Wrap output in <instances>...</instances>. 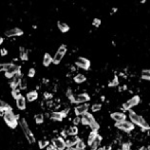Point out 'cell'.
Returning a JSON list of instances; mask_svg holds the SVG:
<instances>
[{
  "instance_id": "obj_1",
  "label": "cell",
  "mask_w": 150,
  "mask_h": 150,
  "mask_svg": "<svg viewBox=\"0 0 150 150\" xmlns=\"http://www.w3.org/2000/svg\"><path fill=\"white\" fill-rule=\"evenodd\" d=\"M129 119H131V123H132L134 125H138V127H141L143 131H149L150 129V125L147 123V121H146L142 116L135 113L133 110L129 111Z\"/></svg>"
},
{
  "instance_id": "obj_2",
  "label": "cell",
  "mask_w": 150,
  "mask_h": 150,
  "mask_svg": "<svg viewBox=\"0 0 150 150\" xmlns=\"http://www.w3.org/2000/svg\"><path fill=\"white\" fill-rule=\"evenodd\" d=\"M4 121L6 123V125H8L10 129H16L18 125V115L14 113V111H8V112H5L4 115Z\"/></svg>"
},
{
  "instance_id": "obj_3",
  "label": "cell",
  "mask_w": 150,
  "mask_h": 150,
  "mask_svg": "<svg viewBox=\"0 0 150 150\" xmlns=\"http://www.w3.org/2000/svg\"><path fill=\"white\" fill-rule=\"evenodd\" d=\"M18 123H20V125H21L22 131H23L24 134H25V136H26V138H27L28 142H29L30 144L35 143V141H36V140H35L34 135H33V133L31 132L30 127H29V125H28L27 120H26L25 118H21V119H20V121H18Z\"/></svg>"
},
{
  "instance_id": "obj_4",
  "label": "cell",
  "mask_w": 150,
  "mask_h": 150,
  "mask_svg": "<svg viewBox=\"0 0 150 150\" xmlns=\"http://www.w3.org/2000/svg\"><path fill=\"white\" fill-rule=\"evenodd\" d=\"M66 53H67V45H66V44H62V45L58 49V51H57V53H55V57L53 58V64L55 65L60 64L61 61L63 60V58H64L65 55H66Z\"/></svg>"
},
{
  "instance_id": "obj_5",
  "label": "cell",
  "mask_w": 150,
  "mask_h": 150,
  "mask_svg": "<svg viewBox=\"0 0 150 150\" xmlns=\"http://www.w3.org/2000/svg\"><path fill=\"white\" fill-rule=\"evenodd\" d=\"M115 127H117L118 129L125 133H129L135 129V125L129 120H125V121H121V123H116Z\"/></svg>"
},
{
  "instance_id": "obj_6",
  "label": "cell",
  "mask_w": 150,
  "mask_h": 150,
  "mask_svg": "<svg viewBox=\"0 0 150 150\" xmlns=\"http://www.w3.org/2000/svg\"><path fill=\"white\" fill-rule=\"evenodd\" d=\"M139 103H140V97L139 96H134V97H132L129 100H127L125 104L123 105V107L125 110L129 111L132 110V108H134L135 106H137Z\"/></svg>"
},
{
  "instance_id": "obj_7",
  "label": "cell",
  "mask_w": 150,
  "mask_h": 150,
  "mask_svg": "<svg viewBox=\"0 0 150 150\" xmlns=\"http://www.w3.org/2000/svg\"><path fill=\"white\" fill-rule=\"evenodd\" d=\"M75 65H76V67L80 68V69H82V70H90V61L86 58L80 57V58H78L76 61H75Z\"/></svg>"
},
{
  "instance_id": "obj_8",
  "label": "cell",
  "mask_w": 150,
  "mask_h": 150,
  "mask_svg": "<svg viewBox=\"0 0 150 150\" xmlns=\"http://www.w3.org/2000/svg\"><path fill=\"white\" fill-rule=\"evenodd\" d=\"M88 109H90V105H88V103H84V104L77 105V106L74 108V112H75V115L80 117V115H83L84 113L88 112Z\"/></svg>"
},
{
  "instance_id": "obj_9",
  "label": "cell",
  "mask_w": 150,
  "mask_h": 150,
  "mask_svg": "<svg viewBox=\"0 0 150 150\" xmlns=\"http://www.w3.org/2000/svg\"><path fill=\"white\" fill-rule=\"evenodd\" d=\"M18 73H21V66L14 64L12 67L5 72V77H6V78H12V77Z\"/></svg>"
},
{
  "instance_id": "obj_10",
  "label": "cell",
  "mask_w": 150,
  "mask_h": 150,
  "mask_svg": "<svg viewBox=\"0 0 150 150\" xmlns=\"http://www.w3.org/2000/svg\"><path fill=\"white\" fill-rule=\"evenodd\" d=\"M53 145L55 147L57 150H65L66 149V142L62 137H58L53 140Z\"/></svg>"
},
{
  "instance_id": "obj_11",
  "label": "cell",
  "mask_w": 150,
  "mask_h": 150,
  "mask_svg": "<svg viewBox=\"0 0 150 150\" xmlns=\"http://www.w3.org/2000/svg\"><path fill=\"white\" fill-rule=\"evenodd\" d=\"M90 101V97L88 94L86 92H82V94H79L75 97V104H84V103H88Z\"/></svg>"
},
{
  "instance_id": "obj_12",
  "label": "cell",
  "mask_w": 150,
  "mask_h": 150,
  "mask_svg": "<svg viewBox=\"0 0 150 150\" xmlns=\"http://www.w3.org/2000/svg\"><path fill=\"white\" fill-rule=\"evenodd\" d=\"M22 74L21 73H18L16 74L14 77L12 78V81L9 82V86H10V88H12V90H16V88H18V86H20V82H21L22 80Z\"/></svg>"
},
{
  "instance_id": "obj_13",
  "label": "cell",
  "mask_w": 150,
  "mask_h": 150,
  "mask_svg": "<svg viewBox=\"0 0 150 150\" xmlns=\"http://www.w3.org/2000/svg\"><path fill=\"white\" fill-rule=\"evenodd\" d=\"M110 117L116 123H121V121L127 120V115L123 112H113L110 114Z\"/></svg>"
},
{
  "instance_id": "obj_14",
  "label": "cell",
  "mask_w": 150,
  "mask_h": 150,
  "mask_svg": "<svg viewBox=\"0 0 150 150\" xmlns=\"http://www.w3.org/2000/svg\"><path fill=\"white\" fill-rule=\"evenodd\" d=\"M24 34L23 30L20 29V28H12V29H9L5 32V35L7 37H14V36H22Z\"/></svg>"
},
{
  "instance_id": "obj_15",
  "label": "cell",
  "mask_w": 150,
  "mask_h": 150,
  "mask_svg": "<svg viewBox=\"0 0 150 150\" xmlns=\"http://www.w3.org/2000/svg\"><path fill=\"white\" fill-rule=\"evenodd\" d=\"M94 119H95L94 115H92V113H90V112H86V113H84L81 116V123H82L83 125H90V123H92Z\"/></svg>"
},
{
  "instance_id": "obj_16",
  "label": "cell",
  "mask_w": 150,
  "mask_h": 150,
  "mask_svg": "<svg viewBox=\"0 0 150 150\" xmlns=\"http://www.w3.org/2000/svg\"><path fill=\"white\" fill-rule=\"evenodd\" d=\"M79 141V138L77 136H74V137H70L66 140V147L70 148V147H74V146L76 145L77 142Z\"/></svg>"
},
{
  "instance_id": "obj_17",
  "label": "cell",
  "mask_w": 150,
  "mask_h": 150,
  "mask_svg": "<svg viewBox=\"0 0 150 150\" xmlns=\"http://www.w3.org/2000/svg\"><path fill=\"white\" fill-rule=\"evenodd\" d=\"M51 118L53 120H55V121H62L65 117L61 111H55V112L51 113Z\"/></svg>"
},
{
  "instance_id": "obj_18",
  "label": "cell",
  "mask_w": 150,
  "mask_h": 150,
  "mask_svg": "<svg viewBox=\"0 0 150 150\" xmlns=\"http://www.w3.org/2000/svg\"><path fill=\"white\" fill-rule=\"evenodd\" d=\"M101 142H102V136H101V135L98 134L97 137H96V139L94 140V142L92 143V145L90 146V150H98V148H99L100 144H101Z\"/></svg>"
},
{
  "instance_id": "obj_19",
  "label": "cell",
  "mask_w": 150,
  "mask_h": 150,
  "mask_svg": "<svg viewBox=\"0 0 150 150\" xmlns=\"http://www.w3.org/2000/svg\"><path fill=\"white\" fill-rule=\"evenodd\" d=\"M38 98V92L36 90H31V92H27V95H26V101H29V102H33L35 100H37Z\"/></svg>"
},
{
  "instance_id": "obj_20",
  "label": "cell",
  "mask_w": 150,
  "mask_h": 150,
  "mask_svg": "<svg viewBox=\"0 0 150 150\" xmlns=\"http://www.w3.org/2000/svg\"><path fill=\"white\" fill-rule=\"evenodd\" d=\"M51 63H53V57L47 53H44L43 61H42V64H43L44 67H49V66H51Z\"/></svg>"
},
{
  "instance_id": "obj_21",
  "label": "cell",
  "mask_w": 150,
  "mask_h": 150,
  "mask_svg": "<svg viewBox=\"0 0 150 150\" xmlns=\"http://www.w3.org/2000/svg\"><path fill=\"white\" fill-rule=\"evenodd\" d=\"M16 106L20 110H25L26 109V98L21 96V97L16 99Z\"/></svg>"
},
{
  "instance_id": "obj_22",
  "label": "cell",
  "mask_w": 150,
  "mask_h": 150,
  "mask_svg": "<svg viewBox=\"0 0 150 150\" xmlns=\"http://www.w3.org/2000/svg\"><path fill=\"white\" fill-rule=\"evenodd\" d=\"M57 25H58L59 30H60L62 33H66V32H68V31L70 30L69 25H68V24H66V23H64V22L58 21V23H57Z\"/></svg>"
},
{
  "instance_id": "obj_23",
  "label": "cell",
  "mask_w": 150,
  "mask_h": 150,
  "mask_svg": "<svg viewBox=\"0 0 150 150\" xmlns=\"http://www.w3.org/2000/svg\"><path fill=\"white\" fill-rule=\"evenodd\" d=\"M74 81L76 83H78V84H80V83H83L84 81L86 80V75H83V74H81V73H77L75 76H74Z\"/></svg>"
},
{
  "instance_id": "obj_24",
  "label": "cell",
  "mask_w": 150,
  "mask_h": 150,
  "mask_svg": "<svg viewBox=\"0 0 150 150\" xmlns=\"http://www.w3.org/2000/svg\"><path fill=\"white\" fill-rule=\"evenodd\" d=\"M0 109L3 110L4 112H8V111H12V108L7 104L6 102L2 101V100H0Z\"/></svg>"
},
{
  "instance_id": "obj_25",
  "label": "cell",
  "mask_w": 150,
  "mask_h": 150,
  "mask_svg": "<svg viewBox=\"0 0 150 150\" xmlns=\"http://www.w3.org/2000/svg\"><path fill=\"white\" fill-rule=\"evenodd\" d=\"M77 134H78V127H75V125H73V127H70L69 129H68L67 135H69V136L74 137V136H77Z\"/></svg>"
},
{
  "instance_id": "obj_26",
  "label": "cell",
  "mask_w": 150,
  "mask_h": 150,
  "mask_svg": "<svg viewBox=\"0 0 150 150\" xmlns=\"http://www.w3.org/2000/svg\"><path fill=\"white\" fill-rule=\"evenodd\" d=\"M97 135H98V132H92H92L90 133V135H88V146L92 145V143L94 142V140L96 139Z\"/></svg>"
},
{
  "instance_id": "obj_27",
  "label": "cell",
  "mask_w": 150,
  "mask_h": 150,
  "mask_svg": "<svg viewBox=\"0 0 150 150\" xmlns=\"http://www.w3.org/2000/svg\"><path fill=\"white\" fill-rule=\"evenodd\" d=\"M12 65H14L12 63H0V72H6Z\"/></svg>"
},
{
  "instance_id": "obj_28",
  "label": "cell",
  "mask_w": 150,
  "mask_h": 150,
  "mask_svg": "<svg viewBox=\"0 0 150 150\" xmlns=\"http://www.w3.org/2000/svg\"><path fill=\"white\" fill-rule=\"evenodd\" d=\"M66 96H67V98L69 99V101L71 102L72 104H75V96L73 95V92H72V90L68 88L67 92H66Z\"/></svg>"
},
{
  "instance_id": "obj_29",
  "label": "cell",
  "mask_w": 150,
  "mask_h": 150,
  "mask_svg": "<svg viewBox=\"0 0 150 150\" xmlns=\"http://www.w3.org/2000/svg\"><path fill=\"white\" fill-rule=\"evenodd\" d=\"M20 57L22 61H28V51L24 47H20Z\"/></svg>"
},
{
  "instance_id": "obj_30",
  "label": "cell",
  "mask_w": 150,
  "mask_h": 150,
  "mask_svg": "<svg viewBox=\"0 0 150 150\" xmlns=\"http://www.w3.org/2000/svg\"><path fill=\"white\" fill-rule=\"evenodd\" d=\"M86 143L82 141V140H80L79 139V141L77 142V144L75 146H74V148H75V150H86Z\"/></svg>"
},
{
  "instance_id": "obj_31",
  "label": "cell",
  "mask_w": 150,
  "mask_h": 150,
  "mask_svg": "<svg viewBox=\"0 0 150 150\" xmlns=\"http://www.w3.org/2000/svg\"><path fill=\"white\" fill-rule=\"evenodd\" d=\"M34 120H35V123H36L37 125H41V123H43V121H44L43 114H41V113L36 114V115L34 116Z\"/></svg>"
},
{
  "instance_id": "obj_32",
  "label": "cell",
  "mask_w": 150,
  "mask_h": 150,
  "mask_svg": "<svg viewBox=\"0 0 150 150\" xmlns=\"http://www.w3.org/2000/svg\"><path fill=\"white\" fill-rule=\"evenodd\" d=\"M90 127L92 129V132H98L99 129H100V125L97 123V121H96V119H94L92 123H90Z\"/></svg>"
},
{
  "instance_id": "obj_33",
  "label": "cell",
  "mask_w": 150,
  "mask_h": 150,
  "mask_svg": "<svg viewBox=\"0 0 150 150\" xmlns=\"http://www.w3.org/2000/svg\"><path fill=\"white\" fill-rule=\"evenodd\" d=\"M141 77L144 79V80H148L150 81V69H145L142 71Z\"/></svg>"
},
{
  "instance_id": "obj_34",
  "label": "cell",
  "mask_w": 150,
  "mask_h": 150,
  "mask_svg": "<svg viewBox=\"0 0 150 150\" xmlns=\"http://www.w3.org/2000/svg\"><path fill=\"white\" fill-rule=\"evenodd\" d=\"M118 83H119V81H118V77L115 75V76L113 77V79H112V80L109 81L108 86H110V88H114V86H118Z\"/></svg>"
},
{
  "instance_id": "obj_35",
  "label": "cell",
  "mask_w": 150,
  "mask_h": 150,
  "mask_svg": "<svg viewBox=\"0 0 150 150\" xmlns=\"http://www.w3.org/2000/svg\"><path fill=\"white\" fill-rule=\"evenodd\" d=\"M12 96L14 97V99H18V98L21 97L22 94H21V90L20 88H16V90H12Z\"/></svg>"
},
{
  "instance_id": "obj_36",
  "label": "cell",
  "mask_w": 150,
  "mask_h": 150,
  "mask_svg": "<svg viewBox=\"0 0 150 150\" xmlns=\"http://www.w3.org/2000/svg\"><path fill=\"white\" fill-rule=\"evenodd\" d=\"M49 145V142L47 141V140H40V141L38 142V146H39L40 149L46 148Z\"/></svg>"
},
{
  "instance_id": "obj_37",
  "label": "cell",
  "mask_w": 150,
  "mask_h": 150,
  "mask_svg": "<svg viewBox=\"0 0 150 150\" xmlns=\"http://www.w3.org/2000/svg\"><path fill=\"white\" fill-rule=\"evenodd\" d=\"M18 88H20V90H26V88H27V80H26L25 78H22Z\"/></svg>"
},
{
  "instance_id": "obj_38",
  "label": "cell",
  "mask_w": 150,
  "mask_h": 150,
  "mask_svg": "<svg viewBox=\"0 0 150 150\" xmlns=\"http://www.w3.org/2000/svg\"><path fill=\"white\" fill-rule=\"evenodd\" d=\"M92 112H98L102 109V104H94L92 107H90Z\"/></svg>"
},
{
  "instance_id": "obj_39",
  "label": "cell",
  "mask_w": 150,
  "mask_h": 150,
  "mask_svg": "<svg viewBox=\"0 0 150 150\" xmlns=\"http://www.w3.org/2000/svg\"><path fill=\"white\" fill-rule=\"evenodd\" d=\"M121 150H131V143L129 142H125L121 145Z\"/></svg>"
},
{
  "instance_id": "obj_40",
  "label": "cell",
  "mask_w": 150,
  "mask_h": 150,
  "mask_svg": "<svg viewBox=\"0 0 150 150\" xmlns=\"http://www.w3.org/2000/svg\"><path fill=\"white\" fill-rule=\"evenodd\" d=\"M35 74H36V70L34 68H30L29 71H28V76L30 77V78H33L35 76Z\"/></svg>"
},
{
  "instance_id": "obj_41",
  "label": "cell",
  "mask_w": 150,
  "mask_h": 150,
  "mask_svg": "<svg viewBox=\"0 0 150 150\" xmlns=\"http://www.w3.org/2000/svg\"><path fill=\"white\" fill-rule=\"evenodd\" d=\"M101 20L100 18H94V21H92V25L95 26L96 28H99L100 25H101Z\"/></svg>"
},
{
  "instance_id": "obj_42",
  "label": "cell",
  "mask_w": 150,
  "mask_h": 150,
  "mask_svg": "<svg viewBox=\"0 0 150 150\" xmlns=\"http://www.w3.org/2000/svg\"><path fill=\"white\" fill-rule=\"evenodd\" d=\"M79 123H81V117H79V116H76V117L73 119V125H75V127H77Z\"/></svg>"
},
{
  "instance_id": "obj_43",
  "label": "cell",
  "mask_w": 150,
  "mask_h": 150,
  "mask_svg": "<svg viewBox=\"0 0 150 150\" xmlns=\"http://www.w3.org/2000/svg\"><path fill=\"white\" fill-rule=\"evenodd\" d=\"M0 55H2V57L6 55H7V49H2L1 51H0Z\"/></svg>"
},
{
  "instance_id": "obj_44",
  "label": "cell",
  "mask_w": 150,
  "mask_h": 150,
  "mask_svg": "<svg viewBox=\"0 0 150 150\" xmlns=\"http://www.w3.org/2000/svg\"><path fill=\"white\" fill-rule=\"evenodd\" d=\"M46 150H57V149H55V147L53 145V144H49V145L46 147Z\"/></svg>"
},
{
  "instance_id": "obj_45",
  "label": "cell",
  "mask_w": 150,
  "mask_h": 150,
  "mask_svg": "<svg viewBox=\"0 0 150 150\" xmlns=\"http://www.w3.org/2000/svg\"><path fill=\"white\" fill-rule=\"evenodd\" d=\"M4 113H5L4 111L1 110V109H0V116H3V115H4Z\"/></svg>"
},
{
  "instance_id": "obj_46",
  "label": "cell",
  "mask_w": 150,
  "mask_h": 150,
  "mask_svg": "<svg viewBox=\"0 0 150 150\" xmlns=\"http://www.w3.org/2000/svg\"><path fill=\"white\" fill-rule=\"evenodd\" d=\"M51 95H49V94H44V98H51Z\"/></svg>"
},
{
  "instance_id": "obj_47",
  "label": "cell",
  "mask_w": 150,
  "mask_h": 150,
  "mask_svg": "<svg viewBox=\"0 0 150 150\" xmlns=\"http://www.w3.org/2000/svg\"><path fill=\"white\" fill-rule=\"evenodd\" d=\"M139 150H147V148H146L145 146H142V147L139 148Z\"/></svg>"
},
{
  "instance_id": "obj_48",
  "label": "cell",
  "mask_w": 150,
  "mask_h": 150,
  "mask_svg": "<svg viewBox=\"0 0 150 150\" xmlns=\"http://www.w3.org/2000/svg\"><path fill=\"white\" fill-rule=\"evenodd\" d=\"M2 43H3V38L0 36V44H2Z\"/></svg>"
},
{
  "instance_id": "obj_49",
  "label": "cell",
  "mask_w": 150,
  "mask_h": 150,
  "mask_svg": "<svg viewBox=\"0 0 150 150\" xmlns=\"http://www.w3.org/2000/svg\"><path fill=\"white\" fill-rule=\"evenodd\" d=\"M67 150H75V148L74 147H70V148H66Z\"/></svg>"
},
{
  "instance_id": "obj_50",
  "label": "cell",
  "mask_w": 150,
  "mask_h": 150,
  "mask_svg": "<svg viewBox=\"0 0 150 150\" xmlns=\"http://www.w3.org/2000/svg\"><path fill=\"white\" fill-rule=\"evenodd\" d=\"M116 12V7H113V8H112V12Z\"/></svg>"
},
{
  "instance_id": "obj_51",
  "label": "cell",
  "mask_w": 150,
  "mask_h": 150,
  "mask_svg": "<svg viewBox=\"0 0 150 150\" xmlns=\"http://www.w3.org/2000/svg\"><path fill=\"white\" fill-rule=\"evenodd\" d=\"M146 148H147V150H150V145L148 146V147H146Z\"/></svg>"
},
{
  "instance_id": "obj_52",
  "label": "cell",
  "mask_w": 150,
  "mask_h": 150,
  "mask_svg": "<svg viewBox=\"0 0 150 150\" xmlns=\"http://www.w3.org/2000/svg\"><path fill=\"white\" fill-rule=\"evenodd\" d=\"M65 150H67V149H65Z\"/></svg>"
}]
</instances>
